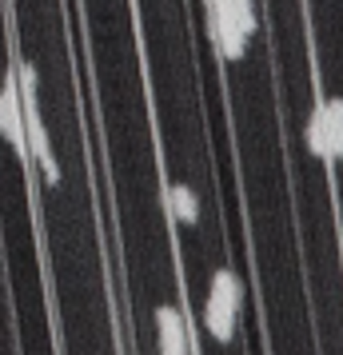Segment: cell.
Segmentation results:
<instances>
[{
    "mask_svg": "<svg viewBox=\"0 0 343 355\" xmlns=\"http://www.w3.org/2000/svg\"><path fill=\"white\" fill-rule=\"evenodd\" d=\"M208 4V36L224 60H244L247 40L256 33V0H204Z\"/></svg>",
    "mask_w": 343,
    "mask_h": 355,
    "instance_id": "obj_1",
    "label": "cell"
},
{
    "mask_svg": "<svg viewBox=\"0 0 343 355\" xmlns=\"http://www.w3.org/2000/svg\"><path fill=\"white\" fill-rule=\"evenodd\" d=\"M240 307H244V284L231 268H216L208 295H204V331L216 343H231L240 327Z\"/></svg>",
    "mask_w": 343,
    "mask_h": 355,
    "instance_id": "obj_2",
    "label": "cell"
},
{
    "mask_svg": "<svg viewBox=\"0 0 343 355\" xmlns=\"http://www.w3.org/2000/svg\"><path fill=\"white\" fill-rule=\"evenodd\" d=\"M304 144L324 168L343 160V96H319L304 124Z\"/></svg>",
    "mask_w": 343,
    "mask_h": 355,
    "instance_id": "obj_3",
    "label": "cell"
},
{
    "mask_svg": "<svg viewBox=\"0 0 343 355\" xmlns=\"http://www.w3.org/2000/svg\"><path fill=\"white\" fill-rule=\"evenodd\" d=\"M0 136L28 160V144H24V100H20L17 72H8L0 80Z\"/></svg>",
    "mask_w": 343,
    "mask_h": 355,
    "instance_id": "obj_4",
    "label": "cell"
},
{
    "mask_svg": "<svg viewBox=\"0 0 343 355\" xmlns=\"http://www.w3.org/2000/svg\"><path fill=\"white\" fill-rule=\"evenodd\" d=\"M156 355H192V336L180 307H156Z\"/></svg>",
    "mask_w": 343,
    "mask_h": 355,
    "instance_id": "obj_5",
    "label": "cell"
},
{
    "mask_svg": "<svg viewBox=\"0 0 343 355\" xmlns=\"http://www.w3.org/2000/svg\"><path fill=\"white\" fill-rule=\"evenodd\" d=\"M164 208L176 224H196L200 220V196L192 184H168L164 188Z\"/></svg>",
    "mask_w": 343,
    "mask_h": 355,
    "instance_id": "obj_6",
    "label": "cell"
}]
</instances>
